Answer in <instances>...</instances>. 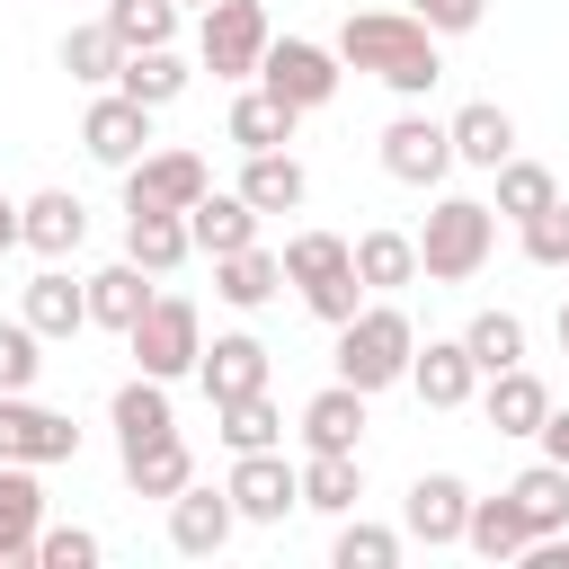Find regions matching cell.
<instances>
[{
	"mask_svg": "<svg viewBox=\"0 0 569 569\" xmlns=\"http://www.w3.org/2000/svg\"><path fill=\"white\" fill-rule=\"evenodd\" d=\"M462 542L480 551V560H525V516H516V498L498 489V498H471V516H462Z\"/></svg>",
	"mask_w": 569,
	"mask_h": 569,
	"instance_id": "obj_33",
	"label": "cell"
},
{
	"mask_svg": "<svg viewBox=\"0 0 569 569\" xmlns=\"http://www.w3.org/2000/svg\"><path fill=\"white\" fill-rule=\"evenodd\" d=\"M462 347H471L480 373H507V365H525V320H516V311H471Z\"/></svg>",
	"mask_w": 569,
	"mask_h": 569,
	"instance_id": "obj_38",
	"label": "cell"
},
{
	"mask_svg": "<svg viewBox=\"0 0 569 569\" xmlns=\"http://www.w3.org/2000/svg\"><path fill=\"white\" fill-rule=\"evenodd\" d=\"M0 249H18V196H0Z\"/></svg>",
	"mask_w": 569,
	"mask_h": 569,
	"instance_id": "obj_49",
	"label": "cell"
},
{
	"mask_svg": "<svg viewBox=\"0 0 569 569\" xmlns=\"http://www.w3.org/2000/svg\"><path fill=\"white\" fill-rule=\"evenodd\" d=\"M409 18H418L427 36H471V27L489 18V0H409Z\"/></svg>",
	"mask_w": 569,
	"mask_h": 569,
	"instance_id": "obj_46",
	"label": "cell"
},
{
	"mask_svg": "<svg viewBox=\"0 0 569 569\" xmlns=\"http://www.w3.org/2000/svg\"><path fill=\"white\" fill-rule=\"evenodd\" d=\"M107 418H116V445H142V436H169L178 418H169V382H151V373H133L116 400H107Z\"/></svg>",
	"mask_w": 569,
	"mask_h": 569,
	"instance_id": "obj_34",
	"label": "cell"
},
{
	"mask_svg": "<svg viewBox=\"0 0 569 569\" xmlns=\"http://www.w3.org/2000/svg\"><path fill=\"white\" fill-rule=\"evenodd\" d=\"M80 142H89L98 169H133V160L151 151V107H133L124 89H98L89 116H80Z\"/></svg>",
	"mask_w": 569,
	"mask_h": 569,
	"instance_id": "obj_9",
	"label": "cell"
},
{
	"mask_svg": "<svg viewBox=\"0 0 569 569\" xmlns=\"http://www.w3.org/2000/svg\"><path fill=\"white\" fill-rule=\"evenodd\" d=\"M222 489H231V507H240V525H284V516L302 507V498H293V462H284L276 445H258V453H240Z\"/></svg>",
	"mask_w": 569,
	"mask_h": 569,
	"instance_id": "obj_10",
	"label": "cell"
},
{
	"mask_svg": "<svg viewBox=\"0 0 569 569\" xmlns=\"http://www.w3.org/2000/svg\"><path fill=\"white\" fill-rule=\"evenodd\" d=\"M347 258H356V284H365V293L418 284V240H409V231H365V240H347Z\"/></svg>",
	"mask_w": 569,
	"mask_h": 569,
	"instance_id": "obj_27",
	"label": "cell"
},
{
	"mask_svg": "<svg viewBox=\"0 0 569 569\" xmlns=\"http://www.w3.org/2000/svg\"><path fill=\"white\" fill-rule=\"evenodd\" d=\"M445 142H453L462 169H498V160H516V116L498 98H471V107L445 116Z\"/></svg>",
	"mask_w": 569,
	"mask_h": 569,
	"instance_id": "obj_15",
	"label": "cell"
},
{
	"mask_svg": "<svg viewBox=\"0 0 569 569\" xmlns=\"http://www.w3.org/2000/svg\"><path fill=\"white\" fill-rule=\"evenodd\" d=\"M62 71H71L80 89H116V71H124L116 27H107V18H98V27H71V36H62Z\"/></svg>",
	"mask_w": 569,
	"mask_h": 569,
	"instance_id": "obj_35",
	"label": "cell"
},
{
	"mask_svg": "<svg viewBox=\"0 0 569 569\" xmlns=\"http://www.w3.org/2000/svg\"><path fill=\"white\" fill-rule=\"evenodd\" d=\"M338 267H356L338 231H293V240H284V284H320V276H338Z\"/></svg>",
	"mask_w": 569,
	"mask_h": 569,
	"instance_id": "obj_40",
	"label": "cell"
},
{
	"mask_svg": "<svg viewBox=\"0 0 569 569\" xmlns=\"http://www.w3.org/2000/svg\"><path fill=\"white\" fill-rule=\"evenodd\" d=\"M107 542L89 525H36V569H98Z\"/></svg>",
	"mask_w": 569,
	"mask_h": 569,
	"instance_id": "obj_42",
	"label": "cell"
},
{
	"mask_svg": "<svg viewBox=\"0 0 569 569\" xmlns=\"http://www.w3.org/2000/svg\"><path fill=\"white\" fill-rule=\"evenodd\" d=\"M107 27H116V44H124V53L169 44V36H178V0H107Z\"/></svg>",
	"mask_w": 569,
	"mask_h": 569,
	"instance_id": "obj_39",
	"label": "cell"
},
{
	"mask_svg": "<svg viewBox=\"0 0 569 569\" xmlns=\"http://www.w3.org/2000/svg\"><path fill=\"white\" fill-rule=\"evenodd\" d=\"M187 80H196V71L178 62V44H142V53H124V71H116V89H124L133 107H151V116H160L169 98H187Z\"/></svg>",
	"mask_w": 569,
	"mask_h": 569,
	"instance_id": "obj_26",
	"label": "cell"
},
{
	"mask_svg": "<svg viewBox=\"0 0 569 569\" xmlns=\"http://www.w3.org/2000/svg\"><path fill=\"white\" fill-rule=\"evenodd\" d=\"M329 560H338V569H391V560H400V533H391V525L347 516V525H338V542H329Z\"/></svg>",
	"mask_w": 569,
	"mask_h": 569,
	"instance_id": "obj_41",
	"label": "cell"
},
{
	"mask_svg": "<svg viewBox=\"0 0 569 569\" xmlns=\"http://www.w3.org/2000/svg\"><path fill=\"white\" fill-rule=\"evenodd\" d=\"M356 436H365V391L356 382H329V391L302 400V453H356Z\"/></svg>",
	"mask_w": 569,
	"mask_h": 569,
	"instance_id": "obj_19",
	"label": "cell"
},
{
	"mask_svg": "<svg viewBox=\"0 0 569 569\" xmlns=\"http://www.w3.org/2000/svg\"><path fill=\"white\" fill-rule=\"evenodd\" d=\"M124 258H133L142 276H178V267L196 258V240H187V213L133 204V213H124Z\"/></svg>",
	"mask_w": 569,
	"mask_h": 569,
	"instance_id": "obj_17",
	"label": "cell"
},
{
	"mask_svg": "<svg viewBox=\"0 0 569 569\" xmlns=\"http://www.w3.org/2000/svg\"><path fill=\"white\" fill-rule=\"evenodd\" d=\"M525 231V258L533 267H569V204H542L533 222H516Z\"/></svg>",
	"mask_w": 569,
	"mask_h": 569,
	"instance_id": "obj_45",
	"label": "cell"
},
{
	"mask_svg": "<svg viewBox=\"0 0 569 569\" xmlns=\"http://www.w3.org/2000/svg\"><path fill=\"white\" fill-rule=\"evenodd\" d=\"M213 187V169H204V151H187V142H160V151H142L133 169H124V213L133 204H160V213H187L196 196Z\"/></svg>",
	"mask_w": 569,
	"mask_h": 569,
	"instance_id": "obj_8",
	"label": "cell"
},
{
	"mask_svg": "<svg viewBox=\"0 0 569 569\" xmlns=\"http://www.w3.org/2000/svg\"><path fill=\"white\" fill-rule=\"evenodd\" d=\"M338 80H347V62H338L329 44H311V36H267V53H258V89H276L293 116L329 107Z\"/></svg>",
	"mask_w": 569,
	"mask_h": 569,
	"instance_id": "obj_5",
	"label": "cell"
},
{
	"mask_svg": "<svg viewBox=\"0 0 569 569\" xmlns=\"http://www.w3.org/2000/svg\"><path fill=\"white\" fill-rule=\"evenodd\" d=\"M36 338H80L89 329V284H71L62 267H44V276H27V311H18Z\"/></svg>",
	"mask_w": 569,
	"mask_h": 569,
	"instance_id": "obj_22",
	"label": "cell"
},
{
	"mask_svg": "<svg viewBox=\"0 0 569 569\" xmlns=\"http://www.w3.org/2000/svg\"><path fill=\"white\" fill-rule=\"evenodd\" d=\"M71 453H80V427H71L62 409H44V400H27V391H0V462L44 471V462H71Z\"/></svg>",
	"mask_w": 569,
	"mask_h": 569,
	"instance_id": "obj_7",
	"label": "cell"
},
{
	"mask_svg": "<svg viewBox=\"0 0 569 569\" xmlns=\"http://www.w3.org/2000/svg\"><path fill=\"white\" fill-rule=\"evenodd\" d=\"M293 124H302V116H293V107H284L276 89H240V98H231V124H222V133H231L240 151H284V142H293Z\"/></svg>",
	"mask_w": 569,
	"mask_h": 569,
	"instance_id": "obj_30",
	"label": "cell"
},
{
	"mask_svg": "<svg viewBox=\"0 0 569 569\" xmlns=\"http://www.w3.org/2000/svg\"><path fill=\"white\" fill-rule=\"evenodd\" d=\"M196 480V453H187V436L169 427V436H142V445H124V489L133 498H178Z\"/></svg>",
	"mask_w": 569,
	"mask_h": 569,
	"instance_id": "obj_20",
	"label": "cell"
},
{
	"mask_svg": "<svg viewBox=\"0 0 569 569\" xmlns=\"http://www.w3.org/2000/svg\"><path fill=\"white\" fill-rule=\"evenodd\" d=\"M80 240H89V204H80L71 187H44V196L18 204V249H36V258H71Z\"/></svg>",
	"mask_w": 569,
	"mask_h": 569,
	"instance_id": "obj_14",
	"label": "cell"
},
{
	"mask_svg": "<svg viewBox=\"0 0 569 569\" xmlns=\"http://www.w3.org/2000/svg\"><path fill=\"white\" fill-rule=\"evenodd\" d=\"M240 196H249L258 213H293V204L311 196V178H302V160H293V151H249V169H240Z\"/></svg>",
	"mask_w": 569,
	"mask_h": 569,
	"instance_id": "obj_32",
	"label": "cell"
},
{
	"mask_svg": "<svg viewBox=\"0 0 569 569\" xmlns=\"http://www.w3.org/2000/svg\"><path fill=\"white\" fill-rule=\"evenodd\" d=\"M36 373H44V338L27 320H0V391H36Z\"/></svg>",
	"mask_w": 569,
	"mask_h": 569,
	"instance_id": "obj_43",
	"label": "cell"
},
{
	"mask_svg": "<svg viewBox=\"0 0 569 569\" xmlns=\"http://www.w3.org/2000/svg\"><path fill=\"white\" fill-rule=\"evenodd\" d=\"M507 498H516V516H525V533H560L569 525V471L542 453L533 471H516L507 480Z\"/></svg>",
	"mask_w": 569,
	"mask_h": 569,
	"instance_id": "obj_31",
	"label": "cell"
},
{
	"mask_svg": "<svg viewBox=\"0 0 569 569\" xmlns=\"http://www.w3.org/2000/svg\"><path fill=\"white\" fill-rule=\"evenodd\" d=\"M560 347H569V302H560Z\"/></svg>",
	"mask_w": 569,
	"mask_h": 569,
	"instance_id": "obj_50",
	"label": "cell"
},
{
	"mask_svg": "<svg viewBox=\"0 0 569 569\" xmlns=\"http://www.w3.org/2000/svg\"><path fill=\"white\" fill-rule=\"evenodd\" d=\"M36 525H44V489L27 462H0V569L36 560Z\"/></svg>",
	"mask_w": 569,
	"mask_h": 569,
	"instance_id": "obj_23",
	"label": "cell"
},
{
	"mask_svg": "<svg viewBox=\"0 0 569 569\" xmlns=\"http://www.w3.org/2000/svg\"><path fill=\"white\" fill-rule=\"evenodd\" d=\"M124 347H133V365H142L151 382H178V373H196V356H204V320H196L187 293H151V311L124 329Z\"/></svg>",
	"mask_w": 569,
	"mask_h": 569,
	"instance_id": "obj_4",
	"label": "cell"
},
{
	"mask_svg": "<svg viewBox=\"0 0 569 569\" xmlns=\"http://www.w3.org/2000/svg\"><path fill=\"white\" fill-rule=\"evenodd\" d=\"M462 516H471V489H462L453 471H418V480H409V507H400L409 542L445 551V542H462Z\"/></svg>",
	"mask_w": 569,
	"mask_h": 569,
	"instance_id": "obj_13",
	"label": "cell"
},
{
	"mask_svg": "<svg viewBox=\"0 0 569 569\" xmlns=\"http://www.w3.org/2000/svg\"><path fill=\"white\" fill-rule=\"evenodd\" d=\"M489 427L498 436H533L542 418H551V391H542V373H525V365H507V373H489Z\"/></svg>",
	"mask_w": 569,
	"mask_h": 569,
	"instance_id": "obj_29",
	"label": "cell"
},
{
	"mask_svg": "<svg viewBox=\"0 0 569 569\" xmlns=\"http://www.w3.org/2000/svg\"><path fill=\"white\" fill-rule=\"evenodd\" d=\"M525 569H569V525L560 533H533L525 542Z\"/></svg>",
	"mask_w": 569,
	"mask_h": 569,
	"instance_id": "obj_47",
	"label": "cell"
},
{
	"mask_svg": "<svg viewBox=\"0 0 569 569\" xmlns=\"http://www.w3.org/2000/svg\"><path fill=\"white\" fill-rule=\"evenodd\" d=\"M187 240H196L204 258H222V249H249V240H258V204H249L240 187H231V196H213V187H204V196L187 204Z\"/></svg>",
	"mask_w": 569,
	"mask_h": 569,
	"instance_id": "obj_21",
	"label": "cell"
},
{
	"mask_svg": "<svg viewBox=\"0 0 569 569\" xmlns=\"http://www.w3.org/2000/svg\"><path fill=\"white\" fill-rule=\"evenodd\" d=\"M196 373H204V400H240V391H267V347H258L249 329H222V338L196 356Z\"/></svg>",
	"mask_w": 569,
	"mask_h": 569,
	"instance_id": "obj_18",
	"label": "cell"
},
{
	"mask_svg": "<svg viewBox=\"0 0 569 569\" xmlns=\"http://www.w3.org/2000/svg\"><path fill=\"white\" fill-rule=\"evenodd\" d=\"M347 71H373L382 89H400V98H427L436 80H445V62H436V36L409 18V9H356L347 27H338V44H329Z\"/></svg>",
	"mask_w": 569,
	"mask_h": 569,
	"instance_id": "obj_1",
	"label": "cell"
},
{
	"mask_svg": "<svg viewBox=\"0 0 569 569\" xmlns=\"http://www.w3.org/2000/svg\"><path fill=\"white\" fill-rule=\"evenodd\" d=\"M240 533V507H231V489H178L169 498V551H187V560H213L222 542Z\"/></svg>",
	"mask_w": 569,
	"mask_h": 569,
	"instance_id": "obj_11",
	"label": "cell"
},
{
	"mask_svg": "<svg viewBox=\"0 0 569 569\" xmlns=\"http://www.w3.org/2000/svg\"><path fill=\"white\" fill-rule=\"evenodd\" d=\"M267 9L258 0H204V27H196V62L213 80H258V53H267Z\"/></svg>",
	"mask_w": 569,
	"mask_h": 569,
	"instance_id": "obj_6",
	"label": "cell"
},
{
	"mask_svg": "<svg viewBox=\"0 0 569 569\" xmlns=\"http://www.w3.org/2000/svg\"><path fill=\"white\" fill-rule=\"evenodd\" d=\"M382 169H391L400 187H436V178L453 169L445 124H436V116H391V124H382Z\"/></svg>",
	"mask_w": 569,
	"mask_h": 569,
	"instance_id": "obj_12",
	"label": "cell"
},
{
	"mask_svg": "<svg viewBox=\"0 0 569 569\" xmlns=\"http://www.w3.org/2000/svg\"><path fill=\"white\" fill-rule=\"evenodd\" d=\"M409 347H418L409 311H400V302H365L356 320H338V382H356V391L373 400V391L409 382Z\"/></svg>",
	"mask_w": 569,
	"mask_h": 569,
	"instance_id": "obj_2",
	"label": "cell"
},
{
	"mask_svg": "<svg viewBox=\"0 0 569 569\" xmlns=\"http://www.w3.org/2000/svg\"><path fill=\"white\" fill-rule=\"evenodd\" d=\"M276 284H284V258H276V249H258V240L213 258V293H222L231 311H258V302H276Z\"/></svg>",
	"mask_w": 569,
	"mask_h": 569,
	"instance_id": "obj_24",
	"label": "cell"
},
{
	"mask_svg": "<svg viewBox=\"0 0 569 569\" xmlns=\"http://www.w3.org/2000/svg\"><path fill=\"white\" fill-rule=\"evenodd\" d=\"M533 436H542V453H551V462H560V471H569V409H551V418H542V427H533Z\"/></svg>",
	"mask_w": 569,
	"mask_h": 569,
	"instance_id": "obj_48",
	"label": "cell"
},
{
	"mask_svg": "<svg viewBox=\"0 0 569 569\" xmlns=\"http://www.w3.org/2000/svg\"><path fill=\"white\" fill-rule=\"evenodd\" d=\"M489 178H498V204H489V213H507V222H533L542 204H560V178H551L542 160H498Z\"/></svg>",
	"mask_w": 569,
	"mask_h": 569,
	"instance_id": "obj_36",
	"label": "cell"
},
{
	"mask_svg": "<svg viewBox=\"0 0 569 569\" xmlns=\"http://www.w3.org/2000/svg\"><path fill=\"white\" fill-rule=\"evenodd\" d=\"M293 498H302L311 516H356V498H365V462H356V453H311V462L293 471Z\"/></svg>",
	"mask_w": 569,
	"mask_h": 569,
	"instance_id": "obj_25",
	"label": "cell"
},
{
	"mask_svg": "<svg viewBox=\"0 0 569 569\" xmlns=\"http://www.w3.org/2000/svg\"><path fill=\"white\" fill-rule=\"evenodd\" d=\"M409 382H418L427 409H462L480 391V365H471L462 338H427V347H409Z\"/></svg>",
	"mask_w": 569,
	"mask_h": 569,
	"instance_id": "obj_16",
	"label": "cell"
},
{
	"mask_svg": "<svg viewBox=\"0 0 569 569\" xmlns=\"http://www.w3.org/2000/svg\"><path fill=\"white\" fill-rule=\"evenodd\" d=\"M80 284H89V320H98V329H116V338L151 311V284H142V267H133V258H116V267H98V276H80Z\"/></svg>",
	"mask_w": 569,
	"mask_h": 569,
	"instance_id": "obj_28",
	"label": "cell"
},
{
	"mask_svg": "<svg viewBox=\"0 0 569 569\" xmlns=\"http://www.w3.org/2000/svg\"><path fill=\"white\" fill-rule=\"evenodd\" d=\"M178 9H204V0H178Z\"/></svg>",
	"mask_w": 569,
	"mask_h": 569,
	"instance_id": "obj_51",
	"label": "cell"
},
{
	"mask_svg": "<svg viewBox=\"0 0 569 569\" xmlns=\"http://www.w3.org/2000/svg\"><path fill=\"white\" fill-rule=\"evenodd\" d=\"M489 249H498V213H489L480 196H436V213H427V231H418V276L471 284V276L489 267Z\"/></svg>",
	"mask_w": 569,
	"mask_h": 569,
	"instance_id": "obj_3",
	"label": "cell"
},
{
	"mask_svg": "<svg viewBox=\"0 0 569 569\" xmlns=\"http://www.w3.org/2000/svg\"><path fill=\"white\" fill-rule=\"evenodd\" d=\"M213 418H222V445H231V453H258V445H284V409H276L267 391H240V400H213Z\"/></svg>",
	"mask_w": 569,
	"mask_h": 569,
	"instance_id": "obj_37",
	"label": "cell"
},
{
	"mask_svg": "<svg viewBox=\"0 0 569 569\" xmlns=\"http://www.w3.org/2000/svg\"><path fill=\"white\" fill-rule=\"evenodd\" d=\"M302 302H311V320H356L365 311V284H356V267H338V276H320V284H302Z\"/></svg>",
	"mask_w": 569,
	"mask_h": 569,
	"instance_id": "obj_44",
	"label": "cell"
}]
</instances>
